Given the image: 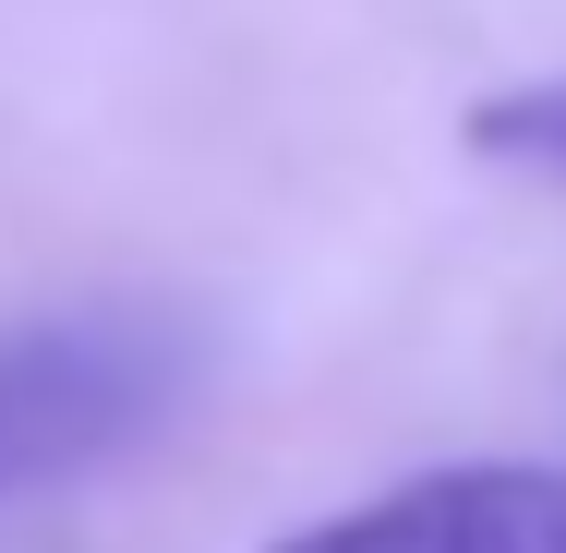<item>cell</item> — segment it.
I'll use <instances>...</instances> for the list:
<instances>
[{
    "instance_id": "cell-2",
    "label": "cell",
    "mask_w": 566,
    "mask_h": 553,
    "mask_svg": "<svg viewBox=\"0 0 566 553\" xmlns=\"http://www.w3.org/2000/svg\"><path fill=\"white\" fill-rule=\"evenodd\" d=\"M265 553H566V469H518V457L422 469V481L338 506Z\"/></svg>"
},
{
    "instance_id": "cell-1",
    "label": "cell",
    "mask_w": 566,
    "mask_h": 553,
    "mask_svg": "<svg viewBox=\"0 0 566 553\" xmlns=\"http://www.w3.org/2000/svg\"><path fill=\"white\" fill-rule=\"evenodd\" d=\"M181 397V337L145 313H85V326L0 337V506L109 469L145 445Z\"/></svg>"
},
{
    "instance_id": "cell-3",
    "label": "cell",
    "mask_w": 566,
    "mask_h": 553,
    "mask_svg": "<svg viewBox=\"0 0 566 553\" xmlns=\"http://www.w3.org/2000/svg\"><path fill=\"white\" fill-rule=\"evenodd\" d=\"M470 157H494V169L566 193V85H506V97H482V109H470Z\"/></svg>"
}]
</instances>
